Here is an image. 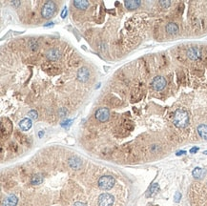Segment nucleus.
<instances>
[{
	"label": "nucleus",
	"instance_id": "obj_13",
	"mask_svg": "<svg viewBox=\"0 0 207 206\" xmlns=\"http://www.w3.org/2000/svg\"><path fill=\"white\" fill-rule=\"evenodd\" d=\"M32 125H33V123H32V120H31V118H24V119H22L20 123H19V127H20V129L22 131H28V130H30L31 127H32Z\"/></svg>",
	"mask_w": 207,
	"mask_h": 206
},
{
	"label": "nucleus",
	"instance_id": "obj_14",
	"mask_svg": "<svg viewBox=\"0 0 207 206\" xmlns=\"http://www.w3.org/2000/svg\"><path fill=\"white\" fill-rule=\"evenodd\" d=\"M166 31L169 34H177L178 33V26L174 22H170L166 25Z\"/></svg>",
	"mask_w": 207,
	"mask_h": 206
},
{
	"label": "nucleus",
	"instance_id": "obj_10",
	"mask_svg": "<svg viewBox=\"0 0 207 206\" xmlns=\"http://www.w3.org/2000/svg\"><path fill=\"white\" fill-rule=\"evenodd\" d=\"M68 163H69L70 167L73 168V169H75V170H77L81 167L82 165V162H81V159H79L77 157H70L69 160H68Z\"/></svg>",
	"mask_w": 207,
	"mask_h": 206
},
{
	"label": "nucleus",
	"instance_id": "obj_17",
	"mask_svg": "<svg viewBox=\"0 0 207 206\" xmlns=\"http://www.w3.org/2000/svg\"><path fill=\"white\" fill-rule=\"evenodd\" d=\"M158 190H160V186H158V183H153V184L150 186V188L148 189V191H147L146 193V197H152L154 196L155 194H157Z\"/></svg>",
	"mask_w": 207,
	"mask_h": 206
},
{
	"label": "nucleus",
	"instance_id": "obj_9",
	"mask_svg": "<svg viewBox=\"0 0 207 206\" xmlns=\"http://www.w3.org/2000/svg\"><path fill=\"white\" fill-rule=\"evenodd\" d=\"M187 56L192 60H197L200 57V51L198 48L192 47L187 51Z\"/></svg>",
	"mask_w": 207,
	"mask_h": 206
},
{
	"label": "nucleus",
	"instance_id": "obj_2",
	"mask_svg": "<svg viewBox=\"0 0 207 206\" xmlns=\"http://www.w3.org/2000/svg\"><path fill=\"white\" fill-rule=\"evenodd\" d=\"M116 179L112 176H103L98 179V187L101 190L107 191L114 187Z\"/></svg>",
	"mask_w": 207,
	"mask_h": 206
},
{
	"label": "nucleus",
	"instance_id": "obj_7",
	"mask_svg": "<svg viewBox=\"0 0 207 206\" xmlns=\"http://www.w3.org/2000/svg\"><path fill=\"white\" fill-rule=\"evenodd\" d=\"M90 72L86 67H82L77 71V79L81 82H86L89 79Z\"/></svg>",
	"mask_w": 207,
	"mask_h": 206
},
{
	"label": "nucleus",
	"instance_id": "obj_3",
	"mask_svg": "<svg viewBox=\"0 0 207 206\" xmlns=\"http://www.w3.org/2000/svg\"><path fill=\"white\" fill-rule=\"evenodd\" d=\"M56 11V5L55 2L53 1H48L43 5L42 8L41 14L44 18H51L53 14H55Z\"/></svg>",
	"mask_w": 207,
	"mask_h": 206
},
{
	"label": "nucleus",
	"instance_id": "obj_26",
	"mask_svg": "<svg viewBox=\"0 0 207 206\" xmlns=\"http://www.w3.org/2000/svg\"><path fill=\"white\" fill-rule=\"evenodd\" d=\"M186 154V151H178L177 152V156H181V154Z\"/></svg>",
	"mask_w": 207,
	"mask_h": 206
},
{
	"label": "nucleus",
	"instance_id": "obj_1",
	"mask_svg": "<svg viewBox=\"0 0 207 206\" xmlns=\"http://www.w3.org/2000/svg\"><path fill=\"white\" fill-rule=\"evenodd\" d=\"M174 124L178 128H185L189 124V114L184 109H178L174 114Z\"/></svg>",
	"mask_w": 207,
	"mask_h": 206
},
{
	"label": "nucleus",
	"instance_id": "obj_24",
	"mask_svg": "<svg viewBox=\"0 0 207 206\" xmlns=\"http://www.w3.org/2000/svg\"><path fill=\"white\" fill-rule=\"evenodd\" d=\"M73 206H87L85 203L83 202H80V201H77V202H75V204H73Z\"/></svg>",
	"mask_w": 207,
	"mask_h": 206
},
{
	"label": "nucleus",
	"instance_id": "obj_25",
	"mask_svg": "<svg viewBox=\"0 0 207 206\" xmlns=\"http://www.w3.org/2000/svg\"><path fill=\"white\" fill-rule=\"evenodd\" d=\"M66 14H67V10H66V9H64L63 11H62V13H61L62 18H65V17H66V16H65V15H66Z\"/></svg>",
	"mask_w": 207,
	"mask_h": 206
},
{
	"label": "nucleus",
	"instance_id": "obj_20",
	"mask_svg": "<svg viewBox=\"0 0 207 206\" xmlns=\"http://www.w3.org/2000/svg\"><path fill=\"white\" fill-rule=\"evenodd\" d=\"M28 116H29V118L31 119H36L38 117V114L35 110H32L28 113Z\"/></svg>",
	"mask_w": 207,
	"mask_h": 206
},
{
	"label": "nucleus",
	"instance_id": "obj_11",
	"mask_svg": "<svg viewBox=\"0 0 207 206\" xmlns=\"http://www.w3.org/2000/svg\"><path fill=\"white\" fill-rule=\"evenodd\" d=\"M192 175H193V177H194L195 179H200L206 175V170H205V169L200 168V167H196L194 170H193Z\"/></svg>",
	"mask_w": 207,
	"mask_h": 206
},
{
	"label": "nucleus",
	"instance_id": "obj_4",
	"mask_svg": "<svg viewBox=\"0 0 207 206\" xmlns=\"http://www.w3.org/2000/svg\"><path fill=\"white\" fill-rule=\"evenodd\" d=\"M114 197L111 194L103 193L98 197V206H112L114 203Z\"/></svg>",
	"mask_w": 207,
	"mask_h": 206
},
{
	"label": "nucleus",
	"instance_id": "obj_5",
	"mask_svg": "<svg viewBox=\"0 0 207 206\" xmlns=\"http://www.w3.org/2000/svg\"><path fill=\"white\" fill-rule=\"evenodd\" d=\"M167 84L166 79L163 76H156L152 81V87L154 88V90L156 91H161L165 88V86Z\"/></svg>",
	"mask_w": 207,
	"mask_h": 206
},
{
	"label": "nucleus",
	"instance_id": "obj_15",
	"mask_svg": "<svg viewBox=\"0 0 207 206\" xmlns=\"http://www.w3.org/2000/svg\"><path fill=\"white\" fill-rule=\"evenodd\" d=\"M198 133L200 134L201 138L207 140V125L205 124H200L198 126Z\"/></svg>",
	"mask_w": 207,
	"mask_h": 206
},
{
	"label": "nucleus",
	"instance_id": "obj_19",
	"mask_svg": "<svg viewBox=\"0 0 207 206\" xmlns=\"http://www.w3.org/2000/svg\"><path fill=\"white\" fill-rule=\"evenodd\" d=\"M43 179H44V177L41 174H36V175H33V176L32 177L31 183L33 185H38V184H40V183L43 182Z\"/></svg>",
	"mask_w": 207,
	"mask_h": 206
},
{
	"label": "nucleus",
	"instance_id": "obj_21",
	"mask_svg": "<svg viewBox=\"0 0 207 206\" xmlns=\"http://www.w3.org/2000/svg\"><path fill=\"white\" fill-rule=\"evenodd\" d=\"M181 199V194L180 192H177V193L175 194V197H174V199L176 202H180V200Z\"/></svg>",
	"mask_w": 207,
	"mask_h": 206
},
{
	"label": "nucleus",
	"instance_id": "obj_18",
	"mask_svg": "<svg viewBox=\"0 0 207 206\" xmlns=\"http://www.w3.org/2000/svg\"><path fill=\"white\" fill-rule=\"evenodd\" d=\"M73 5L77 9H80V10H86L88 6H89V2L86 1V0H76V1L73 2Z\"/></svg>",
	"mask_w": 207,
	"mask_h": 206
},
{
	"label": "nucleus",
	"instance_id": "obj_27",
	"mask_svg": "<svg viewBox=\"0 0 207 206\" xmlns=\"http://www.w3.org/2000/svg\"><path fill=\"white\" fill-rule=\"evenodd\" d=\"M203 154H207V150H206V151H204V152H203Z\"/></svg>",
	"mask_w": 207,
	"mask_h": 206
},
{
	"label": "nucleus",
	"instance_id": "obj_6",
	"mask_svg": "<svg viewBox=\"0 0 207 206\" xmlns=\"http://www.w3.org/2000/svg\"><path fill=\"white\" fill-rule=\"evenodd\" d=\"M95 118L100 122H105L109 119L110 117V112L107 108H99L98 110H96L95 114Z\"/></svg>",
	"mask_w": 207,
	"mask_h": 206
},
{
	"label": "nucleus",
	"instance_id": "obj_23",
	"mask_svg": "<svg viewBox=\"0 0 207 206\" xmlns=\"http://www.w3.org/2000/svg\"><path fill=\"white\" fill-rule=\"evenodd\" d=\"M198 151V147H193V148L190 149L189 152H190V154H196Z\"/></svg>",
	"mask_w": 207,
	"mask_h": 206
},
{
	"label": "nucleus",
	"instance_id": "obj_8",
	"mask_svg": "<svg viewBox=\"0 0 207 206\" xmlns=\"http://www.w3.org/2000/svg\"><path fill=\"white\" fill-rule=\"evenodd\" d=\"M18 202V199L15 195H9L6 197L2 202V206H16Z\"/></svg>",
	"mask_w": 207,
	"mask_h": 206
},
{
	"label": "nucleus",
	"instance_id": "obj_22",
	"mask_svg": "<svg viewBox=\"0 0 207 206\" xmlns=\"http://www.w3.org/2000/svg\"><path fill=\"white\" fill-rule=\"evenodd\" d=\"M170 4H171V2H170V1H160V5L162 8L169 7Z\"/></svg>",
	"mask_w": 207,
	"mask_h": 206
},
{
	"label": "nucleus",
	"instance_id": "obj_16",
	"mask_svg": "<svg viewBox=\"0 0 207 206\" xmlns=\"http://www.w3.org/2000/svg\"><path fill=\"white\" fill-rule=\"evenodd\" d=\"M140 4L141 2L138 1V0H128V1H125L126 8L129 9V10H135V9L140 7Z\"/></svg>",
	"mask_w": 207,
	"mask_h": 206
},
{
	"label": "nucleus",
	"instance_id": "obj_12",
	"mask_svg": "<svg viewBox=\"0 0 207 206\" xmlns=\"http://www.w3.org/2000/svg\"><path fill=\"white\" fill-rule=\"evenodd\" d=\"M60 52L57 49H51L47 53V57L50 60H57L58 58H60Z\"/></svg>",
	"mask_w": 207,
	"mask_h": 206
}]
</instances>
